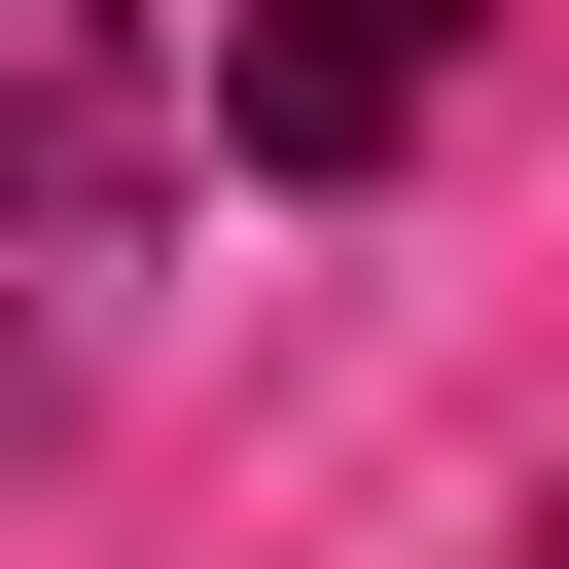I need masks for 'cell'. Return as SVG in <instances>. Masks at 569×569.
Returning a JSON list of instances; mask_svg holds the SVG:
<instances>
[{"mask_svg":"<svg viewBox=\"0 0 569 569\" xmlns=\"http://www.w3.org/2000/svg\"><path fill=\"white\" fill-rule=\"evenodd\" d=\"M427 107H462V0H249L213 36V142L249 178H391Z\"/></svg>","mask_w":569,"mask_h":569,"instance_id":"obj_2","label":"cell"},{"mask_svg":"<svg viewBox=\"0 0 569 569\" xmlns=\"http://www.w3.org/2000/svg\"><path fill=\"white\" fill-rule=\"evenodd\" d=\"M533 569H569V533H533Z\"/></svg>","mask_w":569,"mask_h":569,"instance_id":"obj_3","label":"cell"},{"mask_svg":"<svg viewBox=\"0 0 569 569\" xmlns=\"http://www.w3.org/2000/svg\"><path fill=\"white\" fill-rule=\"evenodd\" d=\"M142 178H178L142 0H0V391H71V284L142 249Z\"/></svg>","mask_w":569,"mask_h":569,"instance_id":"obj_1","label":"cell"}]
</instances>
